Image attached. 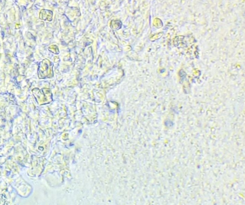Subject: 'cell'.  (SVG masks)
I'll list each match as a JSON object with an SVG mask.
<instances>
[{
	"label": "cell",
	"instance_id": "obj_1",
	"mask_svg": "<svg viewBox=\"0 0 245 205\" xmlns=\"http://www.w3.org/2000/svg\"><path fill=\"white\" fill-rule=\"evenodd\" d=\"M53 12L48 10H42L40 12V18L42 20L51 21L52 19Z\"/></svg>",
	"mask_w": 245,
	"mask_h": 205
}]
</instances>
